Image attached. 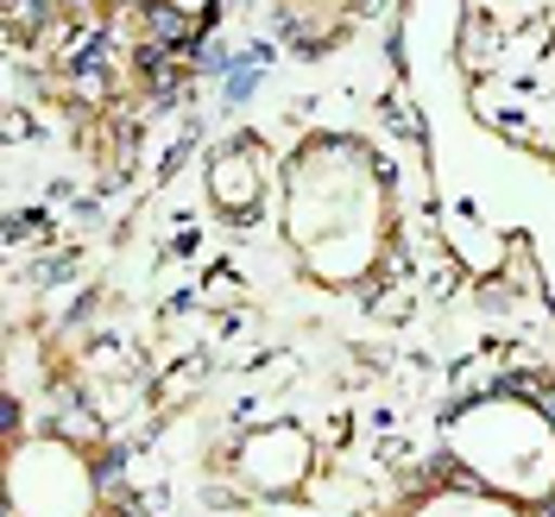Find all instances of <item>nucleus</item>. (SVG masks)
<instances>
[{
	"mask_svg": "<svg viewBox=\"0 0 555 517\" xmlns=\"http://www.w3.org/2000/svg\"><path fill=\"white\" fill-rule=\"evenodd\" d=\"M543 404H550V411H555V391H550V398H543Z\"/></svg>",
	"mask_w": 555,
	"mask_h": 517,
	"instance_id": "2",
	"label": "nucleus"
},
{
	"mask_svg": "<svg viewBox=\"0 0 555 517\" xmlns=\"http://www.w3.org/2000/svg\"><path fill=\"white\" fill-rule=\"evenodd\" d=\"M145 38H152L158 51H165V44H183V38H190V20L158 0V7H145Z\"/></svg>",
	"mask_w": 555,
	"mask_h": 517,
	"instance_id": "1",
	"label": "nucleus"
}]
</instances>
